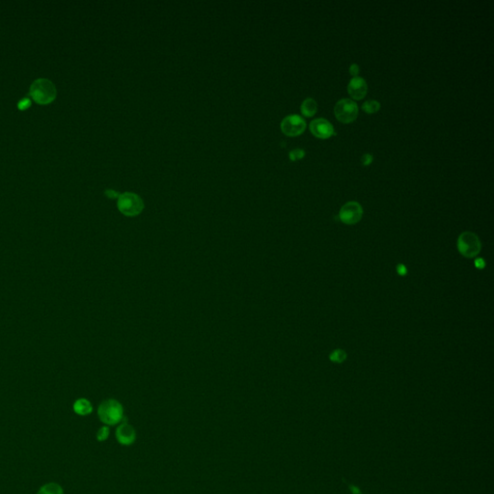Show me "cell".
I'll return each instance as SVG.
<instances>
[{"mask_svg":"<svg viewBox=\"0 0 494 494\" xmlns=\"http://www.w3.org/2000/svg\"><path fill=\"white\" fill-rule=\"evenodd\" d=\"M100 420L107 426L119 424L124 417L123 406L114 399L104 401L98 408Z\"/></svg>","mask_w":494,"mask_h":494,"instance_id":"obj_1","label":"cell"},{"mask_svg":"<svg viewBox=\"0 0 494 494\" xmlns=\"http://www.w3.org/2000/svg\"><path fill=\"white\" fill-rule=\"evenodd\" d=\"M30 95L36 103L47 105L55 99L56 88L50 79L39 78L31 84Z\"/></svg>","mask_w":494,"mask_h":494,"instance_id":"obj_2","label":"cell"},{"mask_svg":"<svg viewBox=\"0 0 494 494\" xmlns=\"http://www.w3.org/2000/svg\"><path fill=\"white\" fill-rule=\"evenodd\" d=\"M117 207L120 212L128 217H133L142 212L144 210V202L142 198L133 192H124L120 194Z\"/></svg>","mask_w":494,"mask_h":494,"instance_id":"obj_3","label":"cell"},{"mask_svg":"<svg viewBox=\"0 0 494 494\" xmlns=\"http://www.w3.org/2000/svg\"><path fill=\"white\" fill-rule=\"evenodd\" d=\"M458 249L463 257L474 258L481 251V242L474 233L464 232L459 237Z\"/></svg>","mask_w":494,"mask_h":494,"instance_id":"obj_4","label":"cell"},{"mask_svg":"<svg viewBox=\"0 0 494 494\" xmlns=\"http://www.w3.org/2000/svg\"><path fill=\"white\" fill-rule=\"evenodd\" d=\"M334 113L338 121L344 124L353 122L358 115V106L351 99H342L334 106Z\"/></svg>","mask_w":494,"mask_h":494,"instance_id":"obj_5","label":"cell"},{"mask_svg":"<svg viewBox=\"0 0 494 494\" xmlns=\"http://www.w3.org/2000/svg\"><path fill=\"white\" fill-rule=\"evenodd\" d=\"M363 215V209L357 202L352 201L346 203L340 210L339 217L342 222L348 225H353L360 221Z\"/></svg>","mask_w":494,"mask_h":494,"instance_id":"obj_6","label":"cell"},{"mask_svg":"<svg viewBox=\"0 0 494 494\" xmlns=\"http://www.w3.org/2000/svg\"><path fill=\"white\" fill-rule=\"evenodd\" d=\"M305 128H306L305 120L298 114L288 115L281 122V130L283 131L284 134L288 136L300 135L303 133Z\"/></svg>","mask_w":494,"mask_h":494,"instance_id":"obj_7","label":"cell"},{"mask_svg":"<svg viewBox=\"0 0 494 494\" xmlns=\"http://www.w3.org/2000/svg\"><path fill=\"white\" fill-rule=\"evenodd\" d=\"M310 130L316 137L320 139H326L334 133L332 124L323 118L313 120L310 123Z\"/></svg>","mask_w":494,"mask_h":494,"instance_id":"obj_8","label":"cell"},{"mask_svg":"<svg viewBox=\"0 0 494 494\" xmlns=\"http://www.w3.org/2000/svg\"><path fill=\"white\" fill-rule=\"evenodd\" d=\"M348 91L351 97L354 100H362L368 91V85L363 77L355 76L353 77L348 85Z\"/></svg>","mask_w":494,"mask_h":494,"instance_id":"obj_9","label":"cell"},{"mask_svg":"<svg viewBox=\"0 0 494 494\" xmlns=\"http://www.w3.org/2000/svg\"><path fill=\"white\" fill-rule=\"evenodd\" d=\"M116 438L120 444L128 446L135 441L136 432L130 425L127 423H123L116 430Z\"/></svg>","mask_w":494,"mask_h":494,"instance_id":"obj_10","label":"cell"},{"mask_svg":"<svg viewBox=\"0 0 494 494\" xmlns=\"http://www.w3.org/2000/svg\"><path fill=\"white\" fill-rule=\"evenodd\" d=\"M72 408H73V411L77 415H80V416L89 415L93 411L92 404L87 399H84V398L76 400L73 404Z\"/></svg>","mask_w":494,"mask_h":494,"instance_id":"obj_11","label":"cell"},{"mask_svg":"<svg viewBox=\"0 0 494 494\" xmlns=\"http://www.w3.org/2000/svg\"><path fill=\"white\" fill-rule=\"evenodd\" d=\"M301 113L306 117H312L318 110V104L313 98H307L303 101L300 106Z\"/></svg>","mask_w":494,"mask_h":494,"instance_id":"obj_12","label":"cell"},{"mask_svg":"<svg viewBox=\"0 0 494 494\" xmlns=\"http://www.w3.org/2000/svg\"><path fill=\"white\" fill-rule=\"evenodd\" d=\"M37 494H64L61 486L56 483H49L44 485Z\"/></svg>","mask_w":494,"mask_h":494,"instance_id":"obj_13","label":"cell"},{"mask_svg":"<svg viewBox=\"0 0 494 494\" xmlns=\"http://www.w3.org/2000/svg\"><path fill=\"white\" fill-rule=\"evenodd\" d=\"M380 108V104L374 100H369V101H366L363 105H362V109L367 112V113H374L376 111H378Z\"/></svg>","mask_w":494,"mask_h":494,"instance_id":"obj_14","label":"cell"},{"mask_svg":"<svg viewBox=\"0 0 494 494\" xmlns=\"http://www.w3.org/2000/svg\"><path fill=\"white\" fill-rule=\"evenodd\" d=\"M330 360L332 362H335V363H342L346 360L347 358V353L345 351L343 350H335L334 352L331 353L330 356H329Z\"/></svg>","mask_w":494,"mask_h":494,"instance_id":"obj_15","label":"cell"},{"mask_svg":"<svg viewBox=\"0 0 494 494\" xmlns=\"http://www.w3.org/2000/svg\"><path fill=\"white\" fill-rule=\"evenodd\" d=\"M304 156H305V152H304V150L300 149V148H298V149H295V150L291 151V152H290V154H289V157H290L291 160H293V161L300 160V159H303V158H304Z\"/></svg>","mask_w":494,"mask_h":494,"instance_id":"obj_16","label":"cell"},{"mask_svg":"<svg viewBox=\"0 0 494 494\" xmlns=\"http://www.w3.org/2000/svg\"><path fill=\"white\" fill-rule=\"evenodd\" d=\"M109 432H110V431H109V428L107 426L102 427L97 432V439H98V441H100V442L106 441L108 438V436H109Z\"/></svg>","mask_w":494,"mask_h":494,"instance_id":"obj_17","label":"cell"},{"mask_svg":"<svg viewBox=\"0 0 494 494\" xmlns=\"http://www.w3.org/2000/svg\"><path fill=\"white\" fill-rule=\"evenodd\" d=\"M30 106H31V101H30V99H28V98H23V99H21V100L18 102V107L20 110L27 109Z\"/></svg>","mask_w":494,"mask_h":494,"instance_id":"obj_18","label":"cell"},{"mask_svg":"<svg viewBox=\"0 0 494 494\" xmlns=\"http://www.w3.org/2000/svg\"><path fill=\"white\" fill-rule=\"evenodd\" d=\"M372 159H373V157L371 154H364L361 158V161H362L363 165H369L372 162Z\"/></svg>","mask_w":494,"mask_h":494,"instance_id":"obj_19","label":"cell"},{"mask_svg":"<svg viewBox=\"0 0 494 494\" xmlns=\"http://www.w3.org/2000/svg\"><path fill=\"white\" fill-rule=\"evenodd\" d=\"M105 193H106V195L108 198H110V199L119 198V196H120V193H119V192H117V191H115L114 189H106Z\"/></svg>","mask_w":494,"mask_h":494,"instance_id":"obj_20","label":"cell"},{"mask_svg":"<svg viewBox=\"0 0 494 494\" xmlns=\"http://www.w3.org/2000/svg\"><path fill=\"white\" fill-rule=\"evenodd\" d=\"M350 73L355 77L358 75L359 73V66L357 64H353L351 67H350Z\"/></svg>","mask_w":494,"mask_h":494,"instance_id":"obj_21","label":"cell"},{"mask_svg":"<svg viewBox=\"0 0 494 494\" xmlns=\"http://www.w3.org/2000/svg\"><path fill=\"white\" fill-rule=\"evenodd\" d=\"M397 270H398V273L400 275H406L407 270H406V267L404 265H398L397 266Z\"/></svg>","mask_w":494,"mask_h":494,"instance_id":"obj_22","label":"cell"},{"mask_svg":"<svg viewBox=\"0 0 494 494\" xmlns=\"http://www.w3.org/2000/svg\"><path fill=\"white\" fill-rule=\"evenodd\" d=\"M485 265H486V264H485V261H484L483 259H481V258H479V259H477V260L475 261V265H476V267H478V268H484V267H485Z\"/></svg>","mask_w":494,"mask_h":494,"instance_id":"obj_23","label":"cell"}]
</instances>
